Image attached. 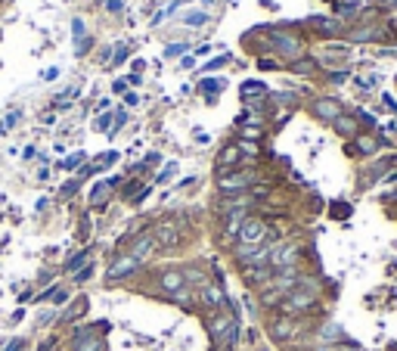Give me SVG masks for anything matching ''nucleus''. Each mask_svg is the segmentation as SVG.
Here are the masks:
<instances>
[{"label":"nucleus","mask_w":397,"mask_h":351,"mask_svg":"<svg viewBox=\"0 0 397 351\" xmlns=\"http://www.w3.org/2000/svg\"><path fill=\"white\" fill-rule=\"evenodd\" d=\"M357 149H360L363 156H372L375 149H379V140L370 137V134H360V137H357Z\"/></svg>","instance_id":"nucleus-17"},{"label":"nucleus","mask_w":397,"mask_h":351,"mask_svg":"<svg viewBox=\"0 0 397 351\" xmlns=\"http://www.w3.org/2000/svg\"><path fill=\"white\" fill-rule=\"evenodd\" d=\"M71 351H103V339L93 336L90 329H81L75 336V342H71Z\"/></svg>","instance_id":"nucleus-7"},{"label":"nucleus","mask_w":397,"mask_h":351,"mask_svg":"<svg viewBox=\"0 0 397 351\" xmlns=\"http://www.w3.org/2000/svg\"><path fill=\"white\" fill-rule=\"evenodd\" d=\"M255 171H236V174H223L221 177V190L223 193H239V190H249L255 184Z\"/></svg>","instance_id":"nucleus-4"},{"label":"nucleus","mask_w":397,"mask_h":351,"mask_svg":"<svg viewBox=\"0 0 397 351\" xmlns=\"http://www.w3.org/2000/svg\"><path fill=\"white\" fill-rule=\"evenodd\" d=\"M295 333H298V324H295L292 317H277V320L270 324V336H273L277 342H288Z\"/></svg>","instance_id":"nucleus-5"},{"label":"nucleus","mask_w":397,"mask_h":351,"mask_svg":"<svg viewBox=\"0 0 397 351\" xmlns=\"http://www.w3.org/2000/svg\"><path fill=\"white\" fill-rule=\"evenodd\" d=\"M153 249H155V236L143 233V236H137V242H134V246H131V252H127V255H134L137 261L143 264V261H146L149 255H153Z\"/></svg>","instance_id":"nucleus-9"},{"label":"nucleus","mask_w":397,"mask_h":351,"mask_svg":"<svg viewBox=\"0 0 397 351\" xmlns=\"http://www.w3.org/2000/svg\"><path fill=\"white\" fill-rule=\"evenodd\" d=\"M106 190H109V181H106V184H97V187H93V193H90V199H93V202H103Z\"/></svg>","instance_id":"nucleus-24"},{"label":"nucleus","mask_w":397,"mask_h":351,"mask_svg":"<svg viewBox=\"0 0 397 351\" xmlns=\"http://www.w3.org/2000/svg\"><path fill=\"white\" fill-rule=\"evenodd\" d=\"M183 44H177V47H168V50H165V56H168V60H171V56H180V53H183Z\"/></svg>","instance_id":"nucleus-30"},{"label":"nucleus","mask_w":397,"mask_h":351,"mask_svg":"<svg viewBox=\"0 0 397 351\" xmlns=\"http://www.w3.org/2000/svg\"><path fill=\"white\" fill-rule=\"evenodd\" d=\"M258 66H261V69H279V62H277V60H270V56H264V60L258 62Z\"/></svg>","instance_id":"nucleus-29"},{"label":"nucleus","mask_w":397,"mask_h":351,"mask_svg":"<svg viewBox=\"0 0 397 351\" xmlns=\"http://www.w3.org/2000/svg\"><path fill=\"white\" fill-rule=\"evenodd\" d=\"M332 125H335V131L342 134V137H354V134H357V121L348 118V116H338Z\"/></svg>","instance_id":"nucleus-16"},{"label":"nucleus","mask_w":397,"mask_h":351,"mask_svg":"<svg viewBox=\"0 0 397 351\" xmlns=\"http://www.w3.org/2000/svg\"><path fill=\"white\" fill-rule=\"evenodd\" d=\"M140 268V261H137L134 255H121V258H115L112 261V268H109V280H121V277H127L131 270Z\"/></svg>","instance_id":"nucleus-6"},{"label":"nucleus","mask_w":397,"mask_h":351,"mask_svg":"<svg viewBox=\"0 0 397 351\" xmlns=\"http://www.w3.org/2000/svg\"><path fill=\"white\" fill-rule=\"evenodd\" d=\"M90 274H93V268H81V270L75 274V280H78V283H84V280H90Z\"/></svg>","instance_id":"nucleus-28"},{"label":"nucleus","mask_w":397,"mask_h":351,"mask_svg":"<svg viewBox=\"0 0 397 351\" xmlns=\"http://www.w3.org/2000/svg\"><path fill=\"white\" fill-rule=\"evenodd\" d=\"M155 242H162V246H174L177 242V227L174 224H158L155 227Z\"/></svg>","instance_id":"nucleus-14"},{"label":"nucleus","mask_w":397,"mask_h":351,"mask_svg":"<svg viewBox=\"0 0 397 351\" xmlns=\"http://www.w3.org/2000/svg\"><path fill=\"white\" fill-rule=\"evenodd\" d=\"M223 62H227V53H223V56H214V60H211V62H208V66H205V69H208V71H211V69H221V66H223Z\"/></svg>","instance_id":"nucleus-27"},{"label":"nucleus","mask_w":397,"mask_h":351,"mask_svg":"<svg viewBox=\"0 0 397 351\" xmlns=\"http://www.w3.org/2000/svg\"><path fill=\"white\" fill-rule=\"evenodd\" d=\"M277 47L283 50L286 56H298L301 53V41L295 34H277Z\"/></svg>","instance_id":"nucleus-11"},{"label":"nucleus","mask_w":397,"mask_h":351,"mask_svg":"<svg viewBox=\"0 0 397 351\" xmlns=\"http://www.w3.org/2000/svg\"><path fill=\"white\" fill-rule=\"evenodd\" d=\"M223 84L227 81H221V78H205V81H199V90H205V94H218V90H223Z\"/></svg>","instance_id":"nucleus-19"},{"label":"nucleus","mask_w":397,"mask_h":351,"mask_svg":"<svg viewBox=\"0 0 397 351\" xmlns=\"http://www.w3.org/2000/svg\"><path fill=\"white\" fill-rule=\"evenodd\" d=\"M109 128V116H103V118H97V131H106Z\"/></svg>","instance_id":"nucleus-33"},{"label":"nucleus","mask_w":397,"mask_h":351,"mask_svg":"<svg viewBox=\"0 0 397 351\" xmlns=\"http://www.w3.org/2000/svg\"><path fill=\"white\" fill-rule=\"evenodd\" d=\"M199 298H202V305H205L208 311H221V308L227 305V296H223V286L221 283H202Z\"/></svg>","instance_id":"nucleus-3"},{"label":"nucleus","mask_w":397,"mask_h":351,"mask_svg":"<svg viewBox=\"0 0 397 351\" xmlns=\"http://www.w3.org/2000/svg\"><path fill=\"white\" fill-rule=\"evenodd\" d=\"M242 277L251 286H267L273 280V270H270V264H264V268H242Z\"/></svg>","instance_id":"nucleus-10"},{"label":"nucleus","mask_w":397,"mask_h":351,"mask_svg":"<svg viewBox=\"0 0 397 351\" xmlns=\"http://www.w3.org/2000/svg\"><path fill=\"white\" fill-rule=\"evenodd\" d=\"M205 13H190V16H186V22H190V25H202V22H205Z\"/></svg>","instance_id":"nucleus-26"},{"label":"nucleus","mask_w":397,"mask_h":351,"mask_svg":"<svg viewBox=\"0 0 397 351\" xmlns=\"http://www.w3.org/2000/svg\"><path fill=\"white\" fill-rule=\"evenodd\" d=\"M314 116L316 118H323V121H335L338 116H342V106H338L335 103V99H316V103H314Z\"/></svg>","instance_id":"nucleus-8"},{"label":"nucleus","mask_w":397,"mask_h":351,"mask_svg":"<svg viewBox=\"0 0 397 351\" xmlns=\"http://www.w3.org/2000/svg\"><path fill=\"white\" fill-rule=\"evenodd\" d=\"M264 94H267V88L261 81H245L242 84V97L245 99H249V97H264Z\"/></svg>","instance_id":"nucleus-18"},{"label":"nucleus","mask_w":397,"mask_h":351,"mask_svg":"<svg viewBox=\"0 0 397 351\" xmlns=\"http://www.w3.org/2000/svg\"><path fill=\"white\" fill-rule=\"evenodd\" d=\"M84 159H88V156H84V153H75V156H69V159L66 162H62V168H78V165H84Z\"/></svg>","instance_id":"nucleus-21"},{"label":"nucleus","mask_w":397,"mask_h":351,"mask_svg":"<svg viewBox=\"0 0 397 351\" xmlns=\"http://www.w3.org/2000/svg\"><path fill=\"white\" fill-rule=\"evenodd\" d=\"M125 60H127V47H121L118 53H115V60H112V62H125Z\"/></svg>","instance_id":"nucleus-32"},{"label":"nucleus","mask_w":397,"mask_h":351,"mask_svg":"<svg viewBox=\"0 0 397 351\" xmlns=\"http://www.w3.org/2000/svg\"><path fill=\"white\" fill-rule=\"evenodd\" d=\"M348 214H351L348 202H335V205H332V218H348Z\"/></svg>","instance_id":"nucleus-23"},{"label":"nucleus","mask_w":397,"mask_h":351,"mask_svg":"<svg viewBox=\"0 0 397 351\" xmlns=\"http://www.w3.org/2000/svg\"><path fill=\"white\" fill-rule=\"evenodd\" d=\"M239 159H242V149L233 143V146H227V149L221 153L218 165H221V168H236V165H239Z\"/></svg>","instance_id":"nucleus-13"},{"label":"nucleus","mask_w":397,"mask_h":351,"mask_svg":"<svg viewBox=\"0 0 397 351\" xmlns=\"http://www.w3.org/2000/svg\"><path fill=\"white\" fill-rule=\"evenodd\" d=\"M84 261H88V252H78V255H71L69 261H66V270H78Z\"/></svg>","instance_id":"nucleus-20"},{"label":"nucleus","mask_w":397,"mask_h":351,"mask_svg":"<svg viewBox=\"0 0 397 351\" xmlns=\"http://www.w3.org/2000/svg\"><path fill=\"white\" fill-rule=\"evenodd\" d=\"M310 28H316V32H326V34H338V32H342V25H338L335 19H323V16L310 19Z\"/></svg>","instance_id":"nucleus-15"},{"label":"nucleus","mask_w":397,"mask_h":351,"mask_svg":"<svg viewBox=\"0 0 397 351\" xmlns=\"http://www.w3.org/2000/svg\"><path fill=\"white\" fill-rule=\"evenodd\" d=\"M171 174H177V165H165V171H162V174H158V184H165Z\"/></svg>","instance_id":"nucleus-25"},{"label":"nucleus","mask_w":397,"mask_h":351,"mask_svg":"<svg viewBox=\"0 0 397 351\" xmlns=\"http://www.w3.org/2000/svg\"><path fill=\"white\" fill-rule=\"evenodd\" d=\"M298 255H301V249L295 246V242H279V246L270 249V270L279 274V270L295 268V264H298Z\"/></svg>","instance_id":"nucleus-1"},{"label":"nucleus","mask_w":397,"mask_h":351,"mask_svg":"<svg viewBox=\"0 0 397 351\" xmlns=\"http://www.w3.org/2000/svg\"><path fill=\"white\" fill-rule=\"evenodd\" d=\"M236 240H239V246H264L267 240V224L261 218H245L239 233H236Z\"/></svg>","instance_id":"nucleus-2"},{"label":"nucleus","mask_w":397,"mask_h":351,"mask_svg":"<svg viewBox=\"0 0 397 351\" xmlns=\"http://www.w3.org/2000/svg\"><path fill=\"white\" fill-rule=\"evenodd\" d=\"M6 351H22V342H19V339L10 342V345H6Z\"/></svg>","instance_id":"nucleus-34"},{"label":"nucleus","mask_w":397,"mask_h":351,"mask_svg":"<svg viewBox=\"0 0 397 351\" xmlns=\"http://www.w3.org/2000/svg\"><path fill=\"white\" fill-rule=\"evenodd\" d=\"M292 69H295V71H301V75H310V71L316 69V62H314V60H301V62H295Z\"/></svg>","instance_id":"nucleus-22"},{"label":"nucleus","mask_w":397,"mask_h":351,"mask_svg":"<svg viewBox=\"0 0 397 351\" xmlns=\"http://www.w3.org/2000/svg\"><path fill=\"white\" fill-rule=\"evenodd\" d=\"M162 286L168 292H180L186 286V277L180 274V270H165V274H162Z\"/></svg>","instance_id":"nucleus-12"},{"label":"nucleus","mask_w":397,"mask_h":351,"mask_svg":"<svg viewBox=\"0 0 397 351\" xmlns=\"http://www.w3.org/2000/svg\"><path fill=\"white\" fill-rule=\"evenodd\" d=\"M242 134H245V140H249V137H251V140H258V137H261V131H258V128H245Z\"/></svg>","instance_id":"nucleus-31"}]
</instances>
